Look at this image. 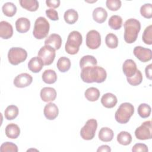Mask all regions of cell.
Instances as JSON below:
<instances>
[{
  "instance_id": "6da1fadb",
  "label": "cell",
  "mask_w": 152,
  "mask_h": 152,
  "mask_svg": "<svg viewBox=\"0 0 152 152\" xmlns=\"http://www.w3.org/2000/svg\"><path fill=\"white\" fill-rule=\"evenodd\" d=\"M107 77L106 70L99 66H91L81 69V78L87 83H101L104 81Z\"/></svg>"
},
{
  "instance_id": "7a4b0ae2",
  "label": "cell",
  "mask_w": 152,
  "mask_h": 152,
  "mask_svg": "<svg viewBox=\"0 0 152 152\" xmlns=\"http://www.w3.org/2000/svg\"><path fill=\"white\" fill-rule=\"evenodd\" d=\"M124 40L128 43H134L141 29L140 22L135 18L127 20L124 24Z\"/></svg>"
},
{
  "instance_id": "3957f363",
  "label": "cell",
  "mask_w": 152,
  "mask_h": 152,
  "mask_svg": "<svg viewBox=\"0 0 152 152\" xmlns=\"http://www.w3.org/2000/svg\"><path fill=\"white\" fill-rule=\"evenodd\" d=\"M83 42L82 35L78 31H71L65 43V51L69 55H75L78 53L80 46Z\"/></svg>"
},
{
  "instance_id": "277c9868",
  "label": "cell",
  "mask_w": 152,
  "mask_h": 152,
  "mask_svg": "<svg viewBox=\"0 0 152 152\" xmlns=\"http://www.w3.org/2000/svg\"><path fill=\"white\" fill-rule=\"evenodd\" d=\"M134 113V106L128 102L122 103L115 112V118L119 124H126Z\"/></svg>"
},
{
  "instance_id": "5b68a950",
  "label": "cell",
  "mask_w": 152,
  "mask_h": 152,
  "mask_svg": "<svg viewBox=\"0 0 152 152\" xmlns=\"http://www.w3.org/2000/svg\"><path fill=\"white\" fill-rule=\"evenodd\" d=\"M50 25L48 20L43 17H38L34 23L33 34L37 39L45 38L49 31Z\"/></svg>"
},
{
  "instance_id": "8992f818",
  "label": "cell",
  "mask_w": 152,
  "mask_h": 152,
  "mask_svg": "<svg viewBox=\"0 0 152 152\" xmlns=\"http://www.w3.org/2000/svg\"><path fill=\"white\" fill-rule=\"evenodd\" d=\"M27 57L26 50L21 48H11L8 53V59L10 63L14 65H17L24 62Z\"/></svg>"
},
{
  "instance_id": "52a82bcc",
  "label": "cell",
  "mask_w": 152,
  "mask_h": 152,
  "mask_svg": "<svg viewBox=\"0 0 152 152\" xmlns=\"http://www.w3.org/2000/svg\"><path fill=\"white\" fill-rule=\"evenodd\" d=\"M97 128V122L95 119H88L84 126L81 129L80 135L85 140H92L96 134Z\"/></svg>"
},
{
  "instance_id": "ba28073f",
  "label": "cell",
  "mask_w": 152,
  "mask_h": 152,
  "mask_svg": "<svg viewBox=\"0 0 152 152\" xmlns=\"http://www.w3.org/2000/svg\"><path fill=\"white\" fill-rule=\"evenodd\" d=\"M55 56V50L49 45L42 46L38 52V57L42 60L45 65H50L53 62Z\"/></svg>"
},
{
  "instance_id": "9c48e42d",
  "label": "cell",
  "mask_w": 152,
  "mask_h": 152,
  "mask_svg": "<svg viewBox=\"0 0 152 152\" xmlns=\"http://www.w3.org/2000/svg\"><path fill=\"white\" fill-rule=\"evenodd\" d=\"M151 121H147L144 122L141 126L135 131L136 138L140 140H145L151 138Z\"/></svg>"
},
{
  "instance_id": "30bf717a",
  "label": "cell",
  "mask_w": 152,
  "mask_h": 152,
  "mask_svg": "<svg viewBox=\"0 0 152 152\" xmlns=\"http://www.w3.org/2000/svg\"><path fill=\"white\" fill-rule=\"evenodd\" d=\"M101 44V36L100 33L95 30L89 31L86 35V45L91 49H97Z\"/></svg>"
},
{
  "instance_id": "8fae6325",
  "label": "cell",
  "mask_w": 152,
  "mask_h": 152,
  "mask_svg": "<svg viewBox=\"0 0 152 152\" xmlns=\"http://www.w3.org/2000/svg\"><path fill=\"white\" fill-rule=\"evenodd\" d=\"M133 53L135 57L142 62L149 61L152 58V51L148 48L138 46L134 48Z\"/></svg>"
},
{
  "instance_id": "7c38bea8",
  "label": "cell",
  "mask_w": 152,
  "mask_h": 152,
  "mask_svg": "<svg viewBox=\"0 0 152 152\" xmlns=\"http://www.w3.org/2000/svg\"><path fill=\"white\" fill-rule=\"evenodd\" d=\"M33 81L32 77L27 73H22L17 76L14 80V84L18 88H24L31 84Z\"/></svg>"
},
{
  "instance_id": "4fadbf2b",
  "label": "cell",
  "mask_w": 152,
  "mask_h": 152,
  "mask_svg": "<svg viewBox=\"0 0 152 152\" xmlns=\"http://www.w3.org/2000/svg\"><path fill=\"white\" fill-rule=\"evenodd\" d=\"M122 70L126 78L131 77L136 73L137 70V65L133 60L131 59H126L123 64Z\"/></svg>"
},
{
  "instance_id": "5bb4252c",
  "label": "cell",
  "mask_w": 152,
  "mask_h": 152,
  "mask_svg": "<svg viewBox=\"0 0 152 152\" xmlns=\"http://www.w3.org/2000/svg\"><path fill=\"white\" fill-rule=\"evenodd\" d=\"M44 115L49 120L55 119L58 115L59 109L57 106L53 103H49L44 107Z\"/></svg>"
},
{
  "instance_id": "9a60e30c",
  "label": "cell",
  "mask_w": 152,
  "mask_h": 152,
  "mask_svg": "<svg viewBox=\"0 0 152 152\" xmlns=\"http://www.w3.org/2000/svg\"><path fill=\"white\" fill-rule=\"evenodd\" d=\"M13 28L11 24L5 21L0 22V37L4 39H8L12 36Z\"/></svg>"
},
{
  "instance_id": "2e32d148",
  "label": "cell",
  "mask_w": 152,
  "mask_h": 152,
  "mask_svg": "<svg viewBox=\"0 0 152 152\" xmlns=\"http://www.w3.org/2000/svg\"><path fill=\"white\" fill-rule=\"evenodd\" d=\"M56 91L52 87H43L40 91V97L45 102H49L55 100Z\"/></svg>"
},
{
  "instance_id": "e0dca14e",
  "label": "cell",
  "mask_w": 152,
  "mask_h": 152,
  "mask_svg": "<svg viewBox=\"0 0 152 152\" xmlns=\"http://www.w3.org/2000/svg\"><path fill=\"white\" fill-rule=\"evenodd\" d=\"M45 45H49L55 50L60 49L62 45V38L58 34H51L45 41Z\"/></svg>"
},
{
  "instance_id": "ac0fdd59",
  "label": "cell",
  "mask_w": 152,
  "mask_h": 152,
  "mask_svg": "<svg viewBox=\"0 0 152 152\" xmlns=\"http://www.w3.org/2000/svg\"><path fill=\"white\" fill-rule=\"evenodd\" d=\"M118 102L117 97L115 95L110 93H107L103 95L101 98L102 105L106 108H112Z\"/></svg>"
},
{
  "instance_id": "d6986e66",
  "label": "cell",
  "mask_w": 152,
  "mask_h": 152,
  "mask_svg": "<svg viewBox=\"0 0 152 152\" xmlns=\"http://www.w3.org/2000/svg\"><path fill=\"white\" fill-rule=\"evenodd\" d=\"M15 27L18 32L21 33H26L30 28V21L25 17L19 18L15 21Z\"/></svg>"
},
{
  "instance_id": "ffe728a7",
  "label": "cell",
  "mask_w": 152,
  "mask_h": 152,
  "mask_svg": "<svg viewBox=\"0 0 152 152\" xmlns=\"http://www.w3.org/2000/svg\"><path fill=\"white\" fill-rule=\"evenodd\" d=\"M43 65L44 64L42 60L38 56L32 58L28 63V69L34 73L40 72L42 70Z\"/></svg>"
},
{
  "instance_id": "44dd1931",
  "label": "cell",
  "mask_w": 152,
  "mask_h": 152,
  "mask_svg": "<svg viewBox=\"0 0 152 152\" xmlns=\"http://www.w3.org/2000/svg\"><path fill=\"white\" fill-rule=\"evenodd\" d=\"M107 17L106 10L102 7L96 8L93 11V20L98 23H104Z\"/></svg>"
},
{
  "instance_id": "7402d4cb",
  "label": "cell",
  "mask_w": 152,
  "mask_h": 152,
  "mask_svg": "<svg viewBox=\"0 0 152 152\" xmlns=\"http://www.w3.org/2000/svg\"><path fill=\"white\" fill-rule=\"evenodd\" d=\"M20 134L19 126L14 123H11L7 125L5 128V134L7 137L11 139L17 138Z\"/></svg>"
},
{
  "instance_id": "603a6c76",
  "label": "cell",
  "mask_w": 152,
  "mask_h": 152,
  "mask_svg": "<svg viewBox=\"0 0 152 152\" xmlns=\"http://www.w3.org/2000/svg\"><path fill=\"white\" fill-rule=\"evenodd\" d=\"M113 131L107 127L102 128L99 132V138L104 142L110 141L113 139Z\"/></svg>"
},
{
  "instance_id": "cb8c5ba5",
  "label": "cell",
  "mask_w": 152,
  "mask_h": 152,
  "mask_svg": "<svg viewBox=\"0 0 152 152\" xmlns=\"http://www.w3.org/2000/svg\"><path fill=\"white\" fill-rule=\"evenodd\" d=\"M42 78L45 83L51 84L55 83L57 80V75L55 71L46 69L43 72Z\"/></svg>"
},
{
  "instance_id": "d4e9b609",
  "label": "cell",
  "mask_w": 152,
  "mask_h": 152,
  "mask_svg": "<svg viewBox=\"0 0 152 152\" xmlns=\"http://www.w3.org/2000/svg\"><path fill=\"white\" fill-rule=\"evenodd\" d=\"M64 18L65 22L69 24H74L78 18L77 11L74 9H69L66 10L64 15Z\"/></svg>"
},
{
  "instance_id": "484cf974",
  "label": "cell",
  "mask_w": 152,
  "mask_h": 152,
  "mask_svg": "<svg viewBox=\"0 0 152 152\" xmlns=\"http://www.w3.org/2000/svg\"><path fill=\"white\" fill-rule=\"evenodd\" d=\"M97 64V59L92 55L83 56L80 61V66L81 69L91 66H96Z\"/></svg>"
},
{
  "instance_id": "4316f807",
  "label": "cell",
  "mask_w": 152,
  "mask_h": 152,
  "mask_svg": "<svg viewBox=\"0 0 152 152\" xmlns=\"http://www.w3.org/2000/svg\"><path fill=\"white\" fill-rule=\"evenodd\" d=\"M19 2L21 7L30 11H36L39 8L37 0H20Z\"/></svg>"
},
{
  "instance_id": "83f0119b",
  "label": "cell",
  "mask_w": 152,
  "mask_h": 152,
  "mask_svg": "<svg viewBox=\"0 0 152 152\" xmlns=\"http://www.w3.org/2000/svg\"><path fill=\"white\" fill-rule=\"evenodd\" d=\"M56 66L59 71L65 72L68 71L71 67L70 59L65 56H62L58 60Z\"/></svg>"
},
{
  "instance_id": "f1b7e54d",
  "label": "cell",
  "mask_w": 152,
  "mask_h": 152,
  "mask_svg": "<svg viewBox=\"0 0 152 152\" xmlns=\"http://www.w3.org/2000/svg\"><path fill=\"white\" fill-rule=\"evenodd\" d=\"M100 91L96 87H90L87 88L84 93L85 97L90 102H95L100 97Z\"/></svg>"
},
{
  "instance_id": "f546056e",
  "label": "cell",
  "mask_w": 152,
  "mask_h": 152,
  "mask_svg": "<svg viewBox=\"0 0 152 152\" xmlns=\"http://www.w3.org/2000/svg\"><path fill=\"white\" fill-rule=\"evenodd\" d=\"M2 10L5 15L11 17L15 14L17 12V7L14 3L8 2L2 5Z\"/></svg>"
},
{
  "instance_id": "4dcf8cb0",
  "label": "cell",
  "mask_w": 152,
  "mask_h": 152,
  "mask_svg": "<svg viewBox=\"0 0 152 152\" xmlns=\"http://www.w3.org/2000/svg\"><path fill=\"white\" fill-rule=\"evenodd\" d=\"M118 142L123 145H128L132 141L131 135L126 131H121L117 135Z\"/></svg>"
},
{
  "instance_id": "1f68e13d",
  "label": "cell",
  "mask_w": 152,
  "mask_h": 152,
  "mask_svg": "<svg viewBox=\"0 0 152 152\" xmlns=\"http://www.w3.org/2000/svg\"><path fill=\"white\" fill-rule=\"evenodd\" d=\"M4 114L7 120H12L18 116V108L15 105H10L5 110Z\"/></svg>"
},
{
  "instance_id": "d6a6232c",
  "label": "cell",
  "mask_w": 152,
  "mask_h": 152,
  "mask_svg": "<svg viewBox=\"0 0 152 152\" xmlns=\"http://www.w3.org/2000/svg\"><path fill=\"white\" fill-rule=\"evenodd\" d=\"M108 24L112 29L119 30L122 25V18L119 15H112L108 21Z\"/></svg>"
},
{
  "instance_id": "836d02e7",
  "label": "cell",
  "mask_w": 152,
  "mask_h": 152,
  "mask_svg": "<svg viewBox=\"0 0 152 152\" xmlns=\"http://www.w3.org/2000/svg\"><path fill=\"white\" fill-rule=\"evenodd\" d=\"M105 42L107 46L110 49H115L118 45V39L117 36L113 33H109L105 38Z\"/></svg>"
},
{
  "instance_id": "e575fe53",
  "label": "cell",
  "mask_w": 152,
  "mask_h": 152,
  "mask_svg": "<svg viewBox=\"0 0 152 152\" xmlns=\"http://www.w3.org/2000/svg\"><path fill=\"white\" fill-rule=\"evenodd\" d=\"M128 83L133 86H136L140 84L142 81V75L141 71L138 69L137 70L136 73L132 77L126 78Z\"/></svg>"
},
{
  "instance_id": "d590c367",
  "label": "cell",
  "mask_w": 152,
  "mask_h": 152,
  "mask_svg": "<svg viewBox=\"0 0 152 152\" xmlns=\"http://www.w3.org/2000/svg\"><path fill=\"white\" fill-rule=\"evenodd\" d=\"M138 113L142 118H146L150 116L151 113V107L146 103H142L138 107Z\"/></svg>"
},
{
  "instance_id": "8d00e7d4",
  "label": "cell",
  "mask_w": 152,
  "mask_h": 152,
  "mask_svg": "<svg viewBox=\"0 0 152 152\" xmlns=\"http://www.w3.org/2000/svg\"><path fill=\"white\" fill-rule=\"evenodd\" d=\"M142 41L147 45H151L152 44V25L147 27L142 34Z\"/></svg>"
},
{
  "instance_id": "74e56055",
  "label": "cell",
  "mask_w": 152,
  "mask_h": 152,
  "mask_svg": "<svg viewBox=\"0 0 152 152\" xmlns=\"http://www.w3.org/2000/svg\"><path fill=\"white\" fill-rule=\"evenodd\" d=\"M1 152H17L18 147L16 144L11 142H5L1 144Z\"/></svg>"
},
{
  "instance_id": "f35d334b",
  "label": "cell",
  "mask_w": 152,
  "mask_h": 152,
  "mask_svg": "<svg viewBox=\"0 0 152 152\" xmlns=\"http://www.w3.org/2000/svg\"><path fill=\"white\" fill-rule=\"evenodd\" d=\"M140 13L142 17L146 18L152 17V5L151 4H145L141 7Z\"/></svg>"
},
{
  "instance_id": "ab89813d",
  "label": "cell",
  "mask_w": 152,
  "mask_h": 152,
  "mask_svg": "<svg viewBox=\"0 0 152 152\" xmlns=\"http://www.w3.org/2000/svg\"><path fill=\"white\" fill-rule=\"evenodd\" d=\"M106 5L108 9L111 11H115L121 8V1L120 0H107Z\"/></svg>"
},
{
  "instance_id": "60d3db41",
  "label": "cell",
  "mask_w": 152,
  "mask_h": 152,
  "mask_svg": "<svg viewBox=\"0 0 152 152\" xmlns=\"http://www.w3.org/2000/svg\"><path fill=\"white\" fill-rule=\"evenodd\" d=\"M46 16L51 20L56 21L59 20L58 12L55 10H53L52 8L48 9L46 10Z\"/></svg>"
},
{
  "instance_id": "b9f144b4",
  "label": "cell",
  "mask_w": 152,
  "mask_h": 152,
  "mask_svg": "<svg viewBox=\"0 0 152 152\" xmlns=\"http://www.w3.org/2000/svg\"><path fill=\"white\" fill-rule=\"evenodd\" d=\"M132 151L133 152H138V151L147 152L148 151V149L147 146L145 144L137 143L133 146L132 148Z\"/></svg>"
},
{
  "instance_id": "7bdbcfd3",
  "label": "cell",
  "mask_w": 152,
  "mask_h": 152,
  "mask_svg": "<svg viewBox=\"0 0 152 152\" xmlns=\"http://www.w3.org/2000/svg\"><path fill=\"white\" fill-rule=\"evenodd\" d=\"M46 4L47 6L49 7L56 8L59 6L60 1L59 0H46Z\"/></svg>"
},
{
  "instance_id": "ee69618b",
  "label": "cell",
  "mask_w": 152,
  "mask_h": 152,
  "mask_svg": "<svg viewBox=\"0 0 152 152\" xmlns=\"http://www.w3.org/2000/svg\"><path fill=\"white\" fill-rule=\"evenodd\" d=\"M151 66H152V65H151V64H150L148 65H147L145 69V72L146 77L149 80H151Z\"/></svg>"
},
{
  "instance_id": "f6af8a7d",
  "label": "cell",
  "mask_w": 152,
  "mask_h": 152,
  "mask_svg": "<svg viewBox=\"0 0 152 152\" xmlns=\"http://www.w3.org/2000/svg\"><path fill=\"white\" fill-rule=\"evenodd\" d=\"M97 152H100V151H102V152H110L111 151V148L110 147L107 145H101L100 147H99L98 148V149L97 150Z\"/></svg>"
}]
</instances>
